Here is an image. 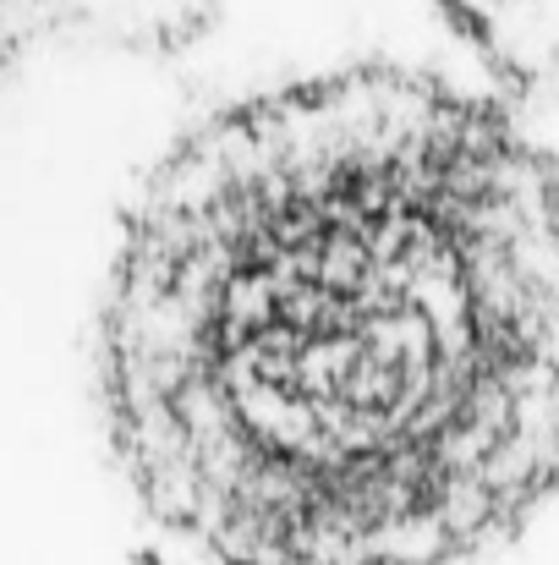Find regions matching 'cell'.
<instances>
[{
    "instance_id": "cell-1",
    "label": "cell",
    "mask_w": 559,
    "mask_h": 565,
    "mask_svg": "<svg viewBox=\"0 0 559 565\" xmlns=\"http://www.w3.org/2000/svg\"><path fill=\"white\" fill-rule=\"evenodd\" d=\"M99 406L203 565H461L559 494V154L363 61L203 116L127 209Z\"/></svg>"
},
{
    "instance_id": "cell-2",
    "label": "cell",
    "mask_w": 559,
    "mask_h": 565,
    "mask_svg": "<svg viewBox=\"0 0 559 565\" xmlns=\"http://www.w3.org/2000/svg\"><path fill=\"white\" fill-rule=\"evenodd\" d=\"M33 22H39V0H0V66L22 50Z\"/></svg>"
}]
</instances>
